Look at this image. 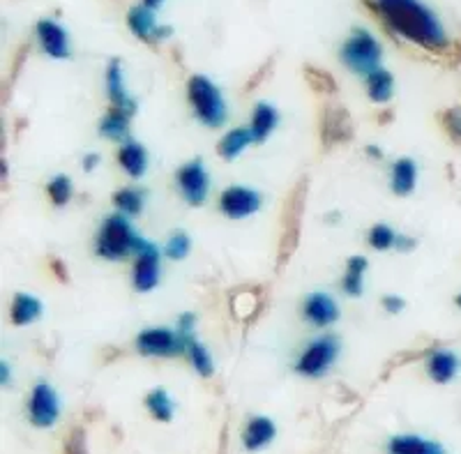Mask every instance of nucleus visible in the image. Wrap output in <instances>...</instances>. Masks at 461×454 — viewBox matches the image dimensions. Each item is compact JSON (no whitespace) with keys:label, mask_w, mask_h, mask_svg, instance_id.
Listing matches in <instances>:
<instances>
[{"label":"nucleus","mask_w":461,"mask_h":454,"mask_svg":"<svg viewBox=\"0 0 461 454\" xmlns=\"http://www.w3.org/2000/svg\"><path fill=\"white\" fill-rule=\"evenodd\" d=\"M459 369H461V360L452 353V350H443V349L431 350L429 358H427V374H429L431 381L440 383V386L455 381Z\"/></svg>","instance_id":"a211bd4d"},{"label":"nucleus","mask_w":461,"mask_h":454,"mask_svg":"<svg viewBox=\"0 0 461 454\" xmlns=\"http://www.w3.org/2000/svg\"><path fill=\"white\" fill-rule=\"evenodd\" d=\"M106 95H109L111 106L115 109L125 111V114H134L137 111V104L131 100L125 90V81H122V65L118 58H113L106 68Z\"/></svg>","instance_id":"f3484780"},{"label":"nucleus","mask_w":461,"mask_h":454,"mask_svg":"<svg viewBox=\"0 0 461 454\" xmlns=\"http://www.w3.org/2000/svg\"><path fill=\"white\" fill-rule=\"evenodd\" d=\"M60 418V399L49 383H37L28 399V420L37 429H51Z\"/></svg>","instance_id":"6e6552de"},{"label":"nucleus","mask_w":461,"mask_h":454,"mask_svg":"<svg viewBox=\"0 0 461 454\" xmlns=\"http://www.w3.org/2000/svg\"><path fill=\"white\" fill-rule=\"evenodd\" d=\"M51 270H53V275H56V279L58 282H69V275H68V266H65L63 261H60V259H51Z\"/></svg>","instance_id":"58836bf2"},{"label":"nucleus","mask_w":461,"mask_h":454,"mask_svg":"<svg viewBox=\"0 0 461 454\" xmlns=\"http://www.w3.org/2000/svg\"><path fill=\"white\" fill-rule=\"evenodd\" d=\"M97 164H100V157H97V155H88L84 159V171H93V168L97 167Z\"/></svg>","instance_id":"79ce46f5"},{"label":"nucleus","mask_w":461,"mask_h":454,"mask_svg":"<svg viewBox=\"0 0 461 454\" xmlns=\"http://www.w3.org/2000/svg\"><path fill=\"white\" fill-rule=\"evenodd\" d=\"M275 436H277V427H275L273 420L266 418V415H257L242 429V448L247 452H258V449L273 443Z\"/></svg>","instance_id":"2eb2a0df"},{"label":"nucleus","mask_w":461,"mask_h":454,"mask_svg":"<svg viewBox=\"0 0 461 454\" xmlns=\"http://www.w3.org/2000/svg\"><path fill=\"white\" fill-rule=\"evenodd\" d=\"M307 187H310V180L303 177L295 183V187L291 189V194L284 201V213H282V235H279V250H277V270H282L294 251L298 250L300 242V224H303L304 205H307Z\"/></svg>","instance_id":"f03ea898"},{"label":"nucleus","mask_w":461,"mask_h":454,"mask_svg":"<svg viewBox=\"0 0 461 454\" xmlns=\"http://www.w3.org/2000/svg\"><path fill=\"white\" fill-rule=\"evenodd\" d=\"M189 250H192V241H189V235L183 233V231H176V233L168 238L167 256L173 259V261H183V259H187Z\"/></svg>","instance_id":"72a5a7b5"},{"label":"nucleus","mask_w":461,"mask_h":454,"mask_svg":"<svg viewBox=\"0 0 461 454\" xmlns=\"http://www.w3.org/2000/svg\"><path fill=\"white\" fill-rule=\"evenodd\" d=\"M42 316V303L35 298V295H28V293H19L12 300L10 319L14 325H28L32 321H37Z\"/></svg>","instance_id":"4be33fe9"},{"label":"nucleus","mask_w":461,"mask_h":454,"mask_svg":"<svg viewBox=\"0 0 461 454\" xmlns=\"http://www.w3.org/2000/svg\"><path fill=\"white\" fill-rule=\"evenodd\" d=\"M220 210L230 220H245L261 210V194L247 187H229L221 192Z\"/></svg>","instance_id":"9b49d317"},{"label":"nucleus","mask_w":461,"mask_h":454,"mask_svg":"<svg viewBox=\"0 0 461 454\" xmlns=\"http://www.w3.org/2000/svg\"><path fill=\"white\" fill-rule=\"evenodd\" d=\"M185 344H187V350H185V353L189 355V362H192V367H194L196 374L203 378L212 377V374H215V362H212L210 353L205 350V346L199 344V341L194 340V334L185 337Z\"/></svg>","instance_id":"cd10ccee"},{"label":"nucleus","mask_w":461,"mask_h":454,"mask_svg":"<svg viewBox=\"0 0 461 454\" xmlns=\"http://www.w3.org/2000/svg\"><path fill=\"white\" fill-rule=\"evenodd\" d=\"M113 205L118 208V213L125 214V217H134L143 210V192L139 189H118L113 194Z\"/></svg>","instance_id":"7c9ffc66"},{"label":"nucleus","mask_w":461,"mask_h":454,"mask_svg":"<svg viewBox=\"0 0 461 454\" xmlns=\"http://www.w3.org/2000/svg\"><path fill=\"white\" fill-rule=\"evenodd\" d=\"M187 100L194 109L196 118L208 127H220L226 123V104L217 88L208 77H189L187 81Z\"/></svg>","instance_id":"20e7f679"},{"label":"nucleus","mask_w":461,"mask_h":454,"mask_svg":"<svg viewBox=\"0 0 461 454\" xmlns=\"http://www.w3.org/2000/svg\"><path fill=\"white\" fill-rule=\"evenodd\" d=\"M394 93V77L388 69L378 68L376 72H372L367 77V95L369 100L376 102V104H385V102L393 100Z\"/></svg>","instance_id":"a878e982"},{"label":"nucleus","mask_w":461,"mask_h":454,"mask_svg":"<svg viewBox=\"0 0 461 454\" xmlns=\"http://www.w3.org/2000/svg\"><path fill=\"white\" fill-rule=\"evenodd\" d=\"M440 125L455 143H461V106H452L440 114Z\"/></svg>","instance_id":"f704fd0d"},{"label":"nucleus","mask_w":461,"mask_h":454,"mask_svg":"<svg viewBox=\"0 0 461 454\" xmlns=\"http://www.w3.org/2000/svg\"><path fill=\"white\" fill-rule=\"evenodd\" d=\"M353 139L351 114L341 104H328L321 115V143L332 148L337 143H348Z\"/></svg>","instance_id":"9d476101"},{"label":"nucleus","mask_w":461,"mask_h":454,"mask_svg":"<svg viewBox=\"0 0 461 454\" xmlns=\"http://www.w3.org/2000/svg\"><path fill=\"white\" fill-rule=\"evenodd\" d=\"M7 362H3V386H7Z\"/></svg>","instance_id":"a18cd8bd"},{"label":"nucleus","mask_w":461,"mask_h":454,"mask_svg":"<svg viewBox=\"0 0 461 454\" xmlns=\"http://www.w3.org/2000/svg\"><path fill=\"white\" fill-rule=\"evenodd\" d=\"M137 349L148 358H173L187 350L183 334H176L167 328H148L137 337Z\"/></svg>","instance_id":"0eeeda50"},{"label":"nucleus","mask_w":461,"mask_h":454,"mask_svg":"<svg viewBox=\"0 0 461 454\" xmlns=\"http://www.w3.org/2000/svg\"><path fill=\"white\" fill-rule=\"evenodd\" d=\"M127 26L134 32V37L143 40V42H155L158 40V23H155V14L152 10H148L146 5L131 7L127 12Z\"/></svg>","instance_id":"6ab92c4d"},{"label":"nucleus","mask_w":461,"mask_h":454,"mask_svg":"<svg viewBox=\"0 0 461 454\" xmlns=\"http://www.w3.org/2000/svg\"><path fill=\"white\" fill-rule=\"evenodd\" d=\"M100 132L102 136L109 139V141H130V139H127V136H130V114L111 106V109L106 111L104 118H102Z\"/></svg>","instance_id":"5701e85b"},{"label":"nucleus","mask_w":461,"mask_h":454,"mask_svg":"<svg viewBox=\"0 0 461 454\" xmlns=\"http://www.w3.org/2000/svg\"><path fill=\"white\" fill-rule=\"evenodd\" d=\"M194 325H196V316L194 313H183L178 319V332L183 334V337H189V334L194 332Z\"/></svg>","instance_id":"e433bc0d"},{"label":"nucleus","mask_w":461,"mask_h":454,"mask_svg":"<svg viewBox=\"0 0 461 454\" xmlns=\"http://www.w3.org/2000/svg\"><path fill=\"white\" fill-rule=\"evenodd\" d=\"M367 152H369V155L378 157V159H381V157H383V152H381V150H378V148H374V146H369V148H367Z\"/></svg>","instance_id":"c03bdc74"},{"label":"nucleus","mask_w":461,"mask_h":454,"mask_svg":"<svg viewBox=\"0 0 461 454\" xmlns=\"http://www.w3.org/2000/svg\"><path fill=\"white\" fill-rule=\"evenodd\" d=\"M415 245H418V241H413V238H409V235H397V241H394L397 251H411Z\"/></svg>","instance_id":"ea45409f"},{"label":"nucleus","mask_w":461,"mask_h":454,"mask_svg":"<svg viewBox=\"0 0 461 454\" xmlns=\"http://www.w3.org/2000/svg\"><path fill=\"white\" fill-rule=\"evenodd\" d=\"M394 241H397V233H394L388 224H376L369 231V245L378 251L393 250Z\"/></svg>","instance_id":"473e14b6"},{"label":"nucleus","mask_w":461,"mask_h":454,"mask_svg":"<svg viewBox=\"0 0 461 454\" xmlns=\"http://www.w3.org/2000/svg\"><path fill=\"white\" fill-rule=\"evenodd\" d=\"M131 282L139 293H148L159 282V251L158 247L143 241L141 250L137 251V263L131 272Z\"/></svg>","instance_id":"f8f14e48"},{"label":"nucleus","mask_w":461,"mask_h":454,"mask_svg":"<svg viewBox=\"0 0 461 454\" xmlns=\"http://www.w3.org/2000/svg\"><path fill=\"white\" fill-rule=\"evenodd\" d=\"M381 44L365 28H356L344 42V47H341V60H344V65L353 74H365V77H369V74L381 68Z\"/></svg>","instance_id":"39448f33"},{"label":"nucleus","mask_w":461,"mask_h":454,"mask_svg":"<svg viewBox=\"0 0 461 454\" xmlns=\"http://www.w3.org/2000/svg\"><path fill=\"white\" fill-rule=\"evenodd\" d=\"M143 238H139L137 231L131 229L125 214H111L109 220L102 224L100 233H97V242L95 250L97 256L109 259V261H122L130 254L141 250Z\"/></svg>","instance_id":"7ed1b4c3"},{"label":"nucleus","mask_w":461,"mask_h":454,"mask_svg":"<svg viewBox=\"0 0 461 454\" xmlns=\"http://www.w3.org/2000/svg\"><path fill=\"white\" fill-rule=\"evenodd\" d=\"M381 304L388 313H399V312H403V307H406L403 298H397V295H385Z\"/></svg>","instance_id":"4c0bfd02"},{"label":"nucleus","mask_w":461,"mask_h":454,"mask_svg":"<svg viewBox=\"0 0 461 454\" xmlns=\"http://www.w3.org/2000/svg\"><path fill=\"white\" fill-rule=\"evenodd\" d=\"M365 5L381 19L388 31L418 44L425 51L447 53L450 40L438 16L420 0H365Z\"/></svg>","instance_id":"f257e3e1"},{"label":"nucleus","mask_w":461,"mask_h":454,"mask_svg":"<svg viewBox=\"0 0 461 454\" xmlns=\"http://www.w3.org/2000/svg\"><path fill=\"white\" fill-rule=\"evenodd\" d=\"M118 164L125 168L127 176L141 177L148 168V155L143 150L141 143L137 141H125V146L118 152Z\"/></svg>","instance_id":"b1692460"},{"label":"nucleus","mask_w":461,"mask_h":454,"mask_svg":"<svg viewBox=\"0 0 461 454\" xmlns=\"http://www.w3.org/2000/svg\"><path fill=\"white\" fill-rule=\"evenodd\" d=\"M415 183H418V167L413 164V159L403 157L393 167V173H390V187L397 196H409L415 189Z\"/></svg>","instance_id":"aec40b11"},{"label":"nucleus","mask_w":461,"mask_h":454,"mask_svg":"<svg viewBox=\"0 0 461 454\" xmlns=\"http://www.w3.org/2000/svg\"><path fill=\"white\" fill-rule=\"evenodd\" d=\"M37 31V40L42 44L44 53L56 60H63V58H69V40L65 28L60 26L53 19H42V22H37L35 26Z\"/></svg>","instance_id":"ddd939ff"},{"label":"nucleus","mask_w":461,"mask_h":454,"mask_svg":"<svg viewBox=\"0 0 461 454\" xmlns=\"http://www.w3.org/2000/svg\"><path fill=\"white\" fill-rule=\"evenodd\" d=\"M337 353H339V341L332 334H325L321 340L312 341V346L304 350L303 355L295 362V371L300 377L307 378H321L323 374H328V369L335 362Z\"/></svg>","instance_id":"423d86ee"},{"label":"nucleus","mask_w":461,"mask_h":454,"mask_svg":"<svg viewBox=\"0 0 461 454\" xmlns=\"http://www.w3.org/2000/svg\"><path fill=\"white\" fill-rule=\"evenodd\" d=\"M270 65H273V60H270V63H267V65H263V68H261V72H258L257 77L252 78V81H247V88H245V90H254V88H257V84H258V81H261V78L266 77L267 72H270Z\"/></svg>","instance_id":"a19ab883"},{"label":"nucleus","mask_w":461,"mask_h":454,"mask_svg":"<svg viewBox=\"0 0 461 454\" xmlns=\"http://www.w3.org/2000/svg\"><path fill=\"white\" fill-rule=\"evenodd\" d=\"M49 199L53 205H65L72 199V180L68 176H56L47 187Z\"/></svg>","instance_id":"2f4dec72"},{"label":"nucleus","mask_w":461,"mask_h":454,"mask_svg":"<svg viewBox=\"0 0 461 454\" xmlns=\"http://www.w3.org/2000/svg\"><path fill=\"white\" fill-rule=\"evenodd\" d=\"M65 454H88L86 448V431L84 429H72L68 436V443H65Z\"/></svg>","instance_id":"c9c22d12"},{"label":"nucleus","mask_w":461,"mask_h":454,"mask_svg":"<svg viewBox=\"0 0 461 454\" xmlns=\"http://www.w3.org/2000/svg\"><path fill=\"white\" fill-rule=\"evenodd\" d=\"M176 183H178L180 194L189 205H203L208 199L210 192V177L205 171L203 162L194 159V162H187L185 167H180V171L176 173Z\"/></svg>","instance_id":"1a4fd4ad"},{"label":"nucleus","mask_w":461,"mask_h":454,"mask_svg":"<svg viewBox=\"0 0 461 454\" xmlns=\"http://www.w3.org/2000/svg\"><path fill=\"white\" fill-rule=\"evenodd\" d=\"M162 3H164V0H143V5H146L148 10H152V12L159 10V7H162Z\"/></svg>","instance_id":"37998d69"},{"label":"nucleus","mask_w":461,"mask_h":454,"mask_svg":"<svg viewBox=\"0 0 461 454\" xmlns=\"http://www.w3.org/2000/svg\"><path fill=\"white\" fill-rule=\"evenodd\" d=\"M277 123H279V114L275 106L266 104V102L257 104V109H254L252 114V125H249V130H252V136H254V143L266 141L267 136L275 132Z\"/></svg>","instance_id":"412c9836"},{"label":"nucleus","mask_w":461,"mask_h":454,"mask_svg":"<svg viewBox=\"0 0 461 454\" xmlns=\"http://www.w3.org/2000/svg\"><path fill=\"white\" fill-rule=\"evenodd\" d=\"M304 319L310 321L316 328H325V325H332L339 319V307H337L335 300L328 295V293H312L307 295L303 304Z\"/></svg>","instance_id":"4468645a"},{"label":"nucleus","mask_w":461,"mask_h":454,"mask_svg":"<svg viewBox=\"0 0 461 454\" xmlns=\"http://www.w3.org/2000/svg\"><path fill=\"white\" fill-rule=\"evenodd\" d=\"M367 259L365 256H353L348 259L346 263V275H344V282H341V288H344L348 295L357 298L362 293V277H365V272H367Z\"/></svg>","instance_id":"c85d7f7f"},{"label":"nucleus","mask_w":461,"mask_h":454,"mask_svg":"<svg viewBox=\"0 0 461 454\" xmlns=\"http://www.w3.org/2000/svg\"><path fill=\"white\" fill-rule=\"evenodd\" d=\"M304 81L312 86V90L321 95H335L337 93V81L332 78L330 72H325V69L316 68V65H304L303 69Z\"/></svg>","instance_id":"c756f323"},{"label":"nucleus","mask_w":461,"mask_h":454,"mask_svg":"<svg viewBox=\"0 0 461 454\" xmlns=\"http://www.w3.org/2000/svg\"><path fill=\"white\" fill-rule=\"evenodd\" d=\"M252 141H254L252 130L236 127V130L226 132V134L221 136V141L217 143V155H220L221 159H236V157L240 155V152L245 150Z\"/></svg>","instance_id":"393cba45"},{"label":"nucleus","mask_w":461,"mask_h":454,"mask_svg":"<svg viewBox=\"0 0 461 454\" xmlns=\"http://www.w3.org/2000/svg\"><path fill=\"white\" fill-rule=\"evenodd\" d=\"M385 454H447L438 440L422 439L418 433H399L388 440Z\"/></svg>","instance_id":"dca6fc26"},{"label":"nucleus","mask_w":461,"mask_h":454,"mask_svg":"<svg viewBox=\"0 0 461 454\" xmlns=\"http://www.w3.org/2000/svg\"><path fill=\"white\" fill-rule=\"evenodd\" d=\"M146 408L150 413L152 420H158V422H171L173 420V399L167 390L162 387H155L146 395Z\"/></svg>","instance_id":"bb28decb"},{"label":"nucleus","mask_w":461,"mask_h":454,"mask_svg":"<svg viewBox=\"0 0 461 454\" xmlns=\"http://www.w3.org/2000/svg\"><path fill=\"white\" fill-rule=\"evenodd\" d=\"M456 304H459V307H461V293H459V295H456Z\"/></svg>","instance_id":"49530a36"}]
</instances>
